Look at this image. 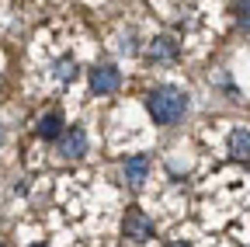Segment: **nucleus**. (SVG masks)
<instances>
[{
	"label": "nucleus",
	"instance_id": "obj_1",
	"mask_svg": "<svg viewBox=\"0 0 250 247\" xmlns=\"http://www.w3.org/2000/svg\"><path fill=\"white\" fill-rule=\"evenodd\" d=\"M146 108H149V115H153L156 126H174V122H177V118H184V112H188V94H184L181 87L164 84V87L149 90Z\"/></svg>",
	"mask_w": 250,
	"mask_h": 247
},
{
	"label": "nucleus",
	"instance_id": "obj_2",
	"mask_svg": "<svg viewBox=\"0 0 250 247\" xmlns=\"http://www.w3.org/2000/svg\"><path fill=\"white\" fill-rule=\"evenodd\" d=\"M122 233L129 237L132 244H146L153 237V220L146 212H139V209H129V212H125V223H122Z\"/></svg>",
	"mask_w": 250,
	"mask_h": 247
},
{
	"label": "nucleus",
	"instance_id": "obj_3",
	"mask_svg": "<svg viewBox=\"0 0 250 247\" xmlns=\"http://www.w3.org/2000/svg\"><path fill=\"white\" fill-rule=\"evenodd\" d=\"M122 87V73L115 70V67H94L90 70V90L94 94H115V90Z\"/></svg>",
	"mask_w": 250,
	"mask_h": 247
},
{
	"label": "nucleus",
	"instance_id": "obj_4",
	"mask_svg": "<svg viewBox=\"0 0 250 247\" xmlns=\"http://www.w3.org/2000/svg\"><path fill=\"white\" fill-rule=\"evenodd\" d=\"M59 153H62L66 160L83 157V153H87V133H83L80 126H73V129H66V133H59Z\"/></svg>",
	"mask_w": 250,
	"mask_h": 247
},
{
	"label": "nucleus",
	"instance_id": "obj_5",
	"mask_svg": "<svg viewBox=\"0 0 250 247\" xmlns=\"http://www.w3.org/2000/svg\"><path fill=\"white\" fill-rule=\"evenodd\" d=\"M146 174H149V157H132V160H125V181L132 184V188H139V184L146 181Z\"/></svg>",
	"mask_w": 250,
	"mask_h": 247
},
{
	"label": "nucleus",
	"instance_id": "obj_6",
	"mask_svg": "<svg viewBox=\"0 0 250 247\" xmlns=\"http://www.w3.org/2000/svg\"><path fill=\"white\" fill-rule=\"evenodd\" d=\"M149 59H177V42L170 35H156L149 42Z\"/></svg>",
	"mask_w": 250,
	"mask_h": 247
},
{
	"label": "nucleus",
	"instance_id": "obj_7",
	"mask_svg": "<svg viewBox=\"0 0 250 247\" xmlns=\"http://www.w3.org/2000/svg\"><path fill=\"white\" fill-rule=\"evenodd\" d=\"M229 153H233L236 160H250V133L247 129L229 133Z\"/></svg>",
	"mask_w": 250,
	"mask_h": 247
},
{
	"label": "nucleus",
	"instance_id": "obj_8",
	"mask_svg": "<svg viewBox=\"0 0 250 247\" xmlns=\"http://www.w3.org/2000/svg\"><path fill=\"white\" fill-rule=\"evenodd\" d=\"M62 133V115L59 112H49L45 118H39V136L42 139H59Z\"/></svg>",
	"mask_w": 250,
	"mask_h": 247
},
{
	"label": "nucleus",
	"instance_id": "obj_9",
	"mask_svg": "<svg viewBox=\"0 0 250 247\" xmlns=\"http://www.w3.org/2000/svg\"><path fill=\"white\" fill-rule=\"evenodd\" d=\"M73 77H77V59H73V56H62L59 63H56V80L66 84V80H73Z\"/></svg>",
	"mask_w": 250,
	"mask_h": 247
},
{
	"label": "nucleus",
	"instance_id": "obj_10",
	"mask_svg": "<svg viewBox=\"0 0 250 247\" xmlns=\"http://www.w3.org/2000/svg\"><path fill=\"white\" fill-rule=\"evenodd\" d=\"M236 18L243 24V32H250V0H240V4H236Z\"/></svg>",
	"mask_w": 250,
	"mask_h": 247
},
{
	"label": "nucleus",
	"instance_id": "obj_11",
	"mask_svg": "<svg viewBox=\"0 0 250 247\" xmlns=\"http://www.w3.org/2000/svg\"><path fill=\"white\" fill-rule=\"evenodd\" d=\"M31 247H45V244H31Z\"/></svg>",
	"mask_w": 250,
	"mask_h": 247
},
{
	"label": "nucleus",
	"instance_id": "obj_12",
	"mask_svg": "<svg viewBox=\"0 0 250 247\" xmlns=\"http://www.w3.org/2000/svg\"><path fill=\"white\" fill-rule=\"evenodd\" d=\"M174 247H184V244H174Z\"/></svg>",
	"mask_w": 250,
	"mask_h": 247
},
{
	"label": "nucleus",
	"instance_id": "obj_13",
	"mask_svg": "<svg viewBox=\"0 0 250 247\" xmlns=\"http://www.w3.org/2000/svg\"><path fill=\"white\" fill-rule=\"evenodd\" d=\"M0 139H4V133H0Z\"/></svg>",
	"mask_w": 250,
	"mask_h": 247
},
{
	"label": "nucleus",
	"instance_id": "obj_14",
	"mask_svg": "<svg viewBox=\"0 0 250 247\" xmlns=\"http://www.w3.org/2000/svg\"><path fill=\"white\" fill-rule=\"evenodd\" d=\"M0 247H4V244H0Z\"/></svg>",
	"mask_w": 250,
	"mask_h": 247
}]
</instances>
